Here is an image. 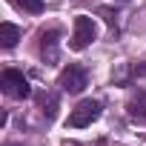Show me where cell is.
I'll list each match as a JSON object with an SVG mask.
<instances>
[{
    "label": "cell",
    "mask_w": 146,
    "mask_h": 146,
    "mask_svg": "<svg viewBox=\"0 0 146 146\" xmlns=\"http://www.w3.org/2000/svg\"><path fill=\"white\" fill-rule=\"evenodd\" d=\"M89 83V75H86V69L78 66V63H69L63 72H60V78H57V86L69 95H80Z\"/></svg>",
    "instance_id": "obj_1"
},
{
    "label": "cell",
    "mask_w": 146,
    "mask_h": 146,
    "mask_svg": "<svg viewBox=\"0 0 146 146\" xmlns=\"http://www.w3.org/2000/svg\"><path fill=\"white\" fill-rule=\"evenodd\" d=\"M0 89H3V95L17 98V100H23V98L32 95L29 80L23 78V72H17V69H6L3 75H0Z\"/></svg>",
    "instance_id": "obj_2"
},
{
    "label": "cell",
    "mask_w": 146,
    "mask_h": 146,
    "mask_svg": "<svg viewBox=\"0 0 146 146\" xmlns=\"http://www.w3.org/2000/svg\"><path fill=\"white\" fill-rule=\"evenodd\" d=\"M98 29H95V20L89 15H78L75 17V35H72V49L75 52H83L92 40H95Z\"/></svg>",
    "instance_id": "obj_3"
},
{
    "label": "cell",
    "mask_w": 146,
    "mask_h": 146,
    "mask_svg": "<svg viewBox=\"0 0 146 146\" xmlns=\"http://www.w3.org/2000/svg\"><path fill=\"white\" fill-rule=\"evenodd\" d=\"M98 117H100V103L98 100H80L75 109H72V115H69V126L83 129V126H89Z\"/></svg>",
    "instance_id": "obj_4"
},
{
    "label": "cell",
    "mask_w": 146,
    "mask_h": 146,
    "mask_svg": "<svg viewBox=\"0 0 146 146\" xmlns=\"http://www.w3.org/2000/svg\"><path fill=\"white\" fill-rule=\"evenodd\" d=\"M57 40H60L57 29H43L40 32V57L46 63H57Z\"/></svg>",
    "instance_id": "obj_5"
},
{
    "label": "cell",
    "mask_w": 146,
    "mask_h": 146,
    "mask_svg": "<svg viewBox=\"0 0 146 146\" xmlns=\"http://www.w3.org/2000/svg\"><path fill=\"white\" fill-rule=\"evenodd\" d=\"M126 112H129V117H132L135 123H146V92L132 95L129 103H126Z\"/></svg>",
    "instance_id": "obj_6"
},
{
    "label": "cell",
    "mask_w": 146,
    "mask_h": 146,
    "mask_svg": "<svg viewBox=\"0 0 146 146\" xmlns=\"http://www.w3.org/2000/svg\"><path fill=\"white\" fill-rule=\"evenodd\" d=\"M17 40H20V29L15 23H3V26H0V46H3V49L17 46Z\"/></svg>",
    "instance_id": "obj_7"
},
{
    "label": "cell",
    "mask_w": 146,
    "mask_h": 146,
    "mask_svg": "<svg viewBox=\"0 0 146 146\" xmlns=\"http://www.w3.org/2000/svg\"><path fill=\"white\" fill-rule=\"evenodd\" d=\"M12 3H15L17 9L29 12V15H40V12H43V0H12Z\"/></svg>",
    "instance_id": "obj_8"
},
{
    "label": "cell",
    "mask_w": 146,
    "mask_h": 146,
    "mask_svg": "<svg viewBox=\"0 0 146 146\" xmlns=\"http://www.w3.org/2000/svg\"><path fill=\"white\" fill-rule=\"evenodd\" d=\"M40 106H43V115L46 117H54L57 115V98L54 95H43L40 98Z\"/></svg>",
    "instance_id": "obj_9"
},
{
    "label": "cell",
    "mask_w": 146,
    "mask_h": 146,
    "mask_svg": "<svg viewBox=\"0 0 146 146\" xmlns=\"http://www.w3.org/2000/svg\"><path fill=\"white\" fill-rule=\"evenodd\" d=\"M6 146H17V143H6Z\"/></svg>",
    "instance_id": "obj_10"
},
{
    "label": "cell",
    "mask_w": 146,
    "mask_h": 146,
    "mask_svg": "<svg viewBox=\"0 0 146 146\" xmlns=\"http://www.w3.org/2000/svg\"><path fill=\"white\" fill-rule=\"evenodd\" d=\"M120 3H123V0H120Z\"/></svg>",
    "instance_id": "obj_11"
}]
</instances>
